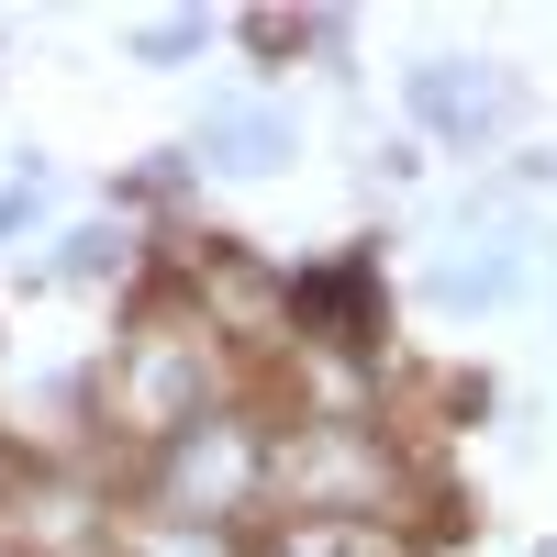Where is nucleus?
Segmentation results:
<instances>
[{"mask_svg":"<svg viewBox=\"0 0 557 557\" xmlns=\"http://www.w3.org/2000/svg\"><path fill=\"white\" fill-rule=\"evenodd\" d=\"M268 491L290 502V513L380 524V502H391V446H380V424L323 412V424H290V446H268Z\"/></svg>","mask_w":557,"mask_h":557,"instance_id":"obj_2","label":"nucleus"},{"mask_svg":"<svg viewBox=\"0 0 557 557\" xmlns=\"http://www.w3.org/2000/svg\"><path fill=\"white\" fill-rule=\"evenodd\" d=\"M401 101H412V123H424L435 146H491V134L513 123V67H491V57H424L401 78Z\"/></svg>","mask_w":557,"mask_h":557,"instance_id":"obj_4","label":"nucleus"},{"mask_svg":"<svg viewBox=\"0 0 557 557\" xmlns=\"http://www.w3.org/2000/svg\"><path fill=\"white\" fill-rule=\"evenodd\" d=\"M212 401V323L190 312H146L112 357V424L146 435V446H178Z\"/></svg>","mask_w":557,"mask_h":557,"instance_id":"obj_1","label":"nucleus"},{"mask_svg":"<svg viewBox=\"0 0 557 557\" xmlns=\"http://www.w3.org/2000/svg\"><path fill=\"white\" fill-rule=\"evenodd\" d=\"M78 557H89V546H78Z\"/></svg>","mask_w":557,"mask_h":557,"instance_id":"obj_11","label":"nucleus"},{"mask_svg":"<svg viewBox=\"0 0 557 557\" xmlns=\"http://www.w3.org/2000/svg\"><path fill=\"white\" fill-rule=\"evenodd\" d=\"M513 278H524L513 246H480V257H446L424 290H435V312H502V301H513Z\"/></svg>","mask_w":557,"mask_h":557,"instance_id":"obj_6","label":"nucleus"},{"mask_svg":"<svg viewBox=\"0 0 557 557\" xmlns=\"http://www.w3.org/2000/svg\"><path fill=\"white\" fill-rule=\"evenodd\" d=\"M201 34H212L201 12H157L146 34H134V57H146V67H178V57H201Z\"/></svg>","mask_w":557,"mask_h":557,"instance_id":"obj_7","label":"nucleus"},{"mask_svg":"<svg viewBox=\"0 0 557 557\" xmlns=\"http://www.w3.org/2000/svg\"><path fill=\"white\" fill-rule=\"evenodd\" d=\"M57 268H67V278H112V268H123V235H112V223H78Z\"/></svg>","mask_w":557,"mask_h":557,"instance_id":"obj_8","label":"nucleus"},{"mask_svg":"<svg viewBox=\"0 0 557 557\" xmlns=\"http://www.w3.org/2000/svg\"><path fill=\"white\" fill-rule=\"evenodd\" d=\"M335 557H424V546H412V535L380 513V524H335Z\"/></svg>","mask_w":557,"mask_h":557,"instance_id":"obj_9","label":"nucleus"},{"mask_svg":"<svg viewBox=\"0 0 557 557\" xmlns=\"http://www.w3.org/2000/svg\"><path fill=\"white\" fill-rule=\"evenodd\" d=\"M257 491H268V435L235 424V412H201L178 446H157V513H168L178 535L257 513Z\"/></svg>","mask_w":557,"mask_h":557,"instance_id":"obj_3","label":"nucleus"},{"mask_svg":"<svg viewBox=\"0 0 557 557\" xmlns=\"http://www.w3.org/2000/svg\"><path fill=\"white\" fill-rule=\"evenodd\" d=\"M34 201H45V168H23L12 190H0V235H23V223H34Z\"/></svg>","mask_w":557,"mask_h":557,"instance_id":"obj_10","label":"nucleus"},{"mask_svg":"<svg viewBox=\"0 0 557 557\" xmlns=\"http://www.w3.org/2000/svg\"><path fill=\"white\" fill-rule=\"evenodd\" d=\"M290 146H301V123L278 112V101H212L201 134H190V157L223 168V178H268V168H290Z\"/></svg>","mask_w":557,"mask_h":557,"instance_id":"obj_5","label":"nucleus"}]
</instances>
